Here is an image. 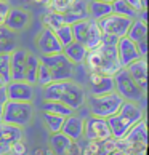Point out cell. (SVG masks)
Returning <instances> with one entry per match:
<instances>
[{
  "label": "cell",
  "mask_w": 149,
  "mask_h": 155,
  "mask_svg": "<svg viewBox=\"0 0 149 155\" xmlns=\"http://www.w3.org/2000/svg\"><path fill=\"white\" fill-rule=\"evenodd\" d=\"M43 97L51 101H59L74 112L82 109L87 101V91L80 83L74 80H61V82H51L43 87Z\"/></svg>",
  "instance_id": "cell-1"
},
{
  "label": "cell",
  "mask_w": 149,
  "mask_h": 155,
  "mask_svg": "<svg viewBox=\"0 0 149 155\" xmlns=\"http://www.w3.org/2000/svg\"><path fill=\"white\" fill-rule=\"evenodd\" d=\"M141 120H144V110L138 102L124 101L119 112L107 118V125L111 130V136L114 139H120L128 133V130Z\"/></svg>",
  "instance_id": "cell-2"
},
{
  "label": "cell",
  "mask_w": 149,
  "mask_h": 155,
  "mask_svg": "<svg viewBox=\"0 0 149 155\" xmlns=\"http://www.w3.org/2000/svg\"><path fill=\"white\" fill-rule=\"evenodd\" d=\"M83 62L87 66L88 72L107 74V75H114L122 67L119 62L116 47L114 45H104V43H101L100 47L93 50H88Z\"/></svg>",
  "instance_id": "cell-3"
},
{
  "label": "cell",
  "mask_w": 149,
  "mask_h": 155,
  "mask_svg": "<svg viewBox=\"0 0 149 155\" xmlns=\"http://www.w3.org/2000/svg\"><path fill=\"white\" fill-rule=\"evenodd\" d=\"M124 101L125 99L117 91H111V93H104V94H90L87 96L85 102L88 104L91 115H96L101 118H109L114 114L119 112Z\"/></svg>",
  "instance_id": "cell-4"
},
{
  "label": "cell",
  "mask_w": 149,
  "mask_h": 155,
  "mask_svg": "<svg viewBox=\"0 0 149 155\" xmlns=\"http://www.w3.org/2000/svg\"><path fill=\"white\" fill-rule=\"evenodd\" d=\"M34 118V106L32 102H21V101H11L8 99L3 104L2 122L26 128L29 126Z\"/></svg>",
  "instance_id": "cell-5"
},
{
  "label": "cell",
  "mask_w": 149,
  "mask_h": 155,
  "mask_svg": "<svg viewBox=\"0 0 149 155\" xmlns=\"http://www.w3.org/2000/svg\"><path fill=\"white\" fill-rule=\"evenodd\" d=\"M114 78V91L124 97L125 101H133V102H140L146 97V93L143 91L125 67H120L119 71L112 75Z\"/></svg>",
  "instance_id": "cell-6"
},
{
  "label": "cell",
  "mask_w": 149,
  "mask_h": 155,
  "mask_svg": "<svg viewBox=\"0 0 149 155\" xmlns=\"http://www.w3.org/2000/svg\"><path fill=\"white\" fill-rule=\"evenodd\" d=\"M40 62L43 66H47V69L51 74L53 82H61V80H71L74 74V66L72 62L63 54V51L53 54H40Z\"/></svg>",
  "instance_id": "cell-7"
},
{
  "label": "cell",
  "mask_w": 149,
  "mask_h": 155,
  "mask_svg": "<svg viewBox=\"0 0 149 155\" xmlns=\"http://www.w3.org/2000/svg\"><path fill=\"white\" fill-rule=\"evenodd\" d=\"M130 18H125V16H120L117 13H109L107 16H104V18H101L98 22L100 29L103 34H109V35H116V37H124L127 35L128 32V27L131 24Z\"/></svg>",
  "instance_id": "cell-8"
},
{
  "label": "cell",
  "mask_w": 149,
  "mask_h": 155,
  "mask_svg": "<svg viewBox=\"0 0 149 155\" xmlns=\"http://www.w3.org/2000/svg\"><path fill=\"white\" fill-rule=\"evenodd\" d=\"M107 137H112L109 125H107V118H101L90 114L83 123V139L104 141Z\"/></svg>",
  "instance_id": "cell-9"
},
{
  "label": "cell",
  "mask_w": 149,
  "mask_h": 155,
  "mask_svg": "<svg viewBox=\"0 0 149 155\" xmlns=\"http://www.w3.org/2000/svg\"><path fill=\"white\" fill-rule=\"evenodd\" d=\"M7 96L11 101H21V102H32L34 101V85L27 83L26 80H10L5 83Z\"/></svg>",
  "instance_id": "cell-10"
},
{
  "label": "cell",
  "mask_w": 149,
  "mask_h": 155,
  "mask_svg": "<svg viewBox=\"0 0 149 155\" xmlns=\"http://www.w3.org/2000/svg\"><path fill=\"white\" fill-rule=\"evenodd\" d=\"M116 50H117V56H119V62L122 67H127L130 62H133V61L141 58L138 45H136L131 38H128L127 35L120 37L117 40Z\"/></svg>",
  "instance_id": "cell-11"
},
{
  "label": "cell",
  "mask_w": 149,
  "mask_h": 155,
  "mask_svg": "<svg viewBox=\"0 0 149 155\" xmlns=\"http://www.w3.org/2000/svg\"><path fill=\"white\" fill-rule=\"evenodd\" d=\"M114 150H117L114 137H107L104 141L85 139V144L80 146V155H111Z\"/></svg>",
  "instance_id": "cell-12"
},
{
  "label": "cell",
  "mask_w": 149,
  "mask_h": 155,
  "mask_svg": "<svg viewBox=\"0 0 149 155\" xmlns=\"http://www.w3.org/2000/svg\"><path fill=\"white\" fill-rule=\"evenodd\" d=\"M31 24V13L24 8H10L3 26L11 32H21Z\"/></svg>",
  "instance_id": "cell-13"
},
{
  "label": "cell",
  "mask_w": 149,
  "mask_h": 155,
  "mask_svg": "<svg viewBox=\"0 0 149 155\" xmlns=\"http://www.w3.org/2000/svg\"><path fill=\"white\" fill-rule=\"evenodd\" d=\"M36 45H37V50L40 51V54H53V53L63 51V45L56 38L55 32L51 29H47V27H43L39 32V35L36 38Z\"/></svg>",
  "instance_id": "cell-14"
},
{
  "label": "cell",
  "mask_w": 149,
  "mask_h": 155,
  "mask_svg": "<svg viewBox=\"0 0 149 155\" xmlns=\"http://www.w3.org/2000/svg\"><path fill=\"white\" fill-rule=\"evenodd\" d=\"M24 136V131L19 126L0 122V155H8L11 144Z\"/></svg>",
  "instance_id": "cell-15"
},
{
  "label": "cell",
  "mask_w": 149,
  "mask_h": 155,
  "mask_svg": "<svg viewBox=\"0 0 149 155\" xmlns=\"http://www.w3.org/2000/svg\"><path fill=\"white\" fill-rule=\"evenodd\" d=\"M87 82L90 94H104L114 91V78L112 75H107V74L88 72Z\"/></svg>",
  "instance_id": "cell-16"
},
{
  "label": "cell",
  "mask_w": 149,
  "mask_h": 155,
  "mask_svg": "<svg viewBox=\"0 0 149 155\" xmlns=\"http://www.w3.org/2000/svg\"><path fill=\"white\" fill-rule=\"evenodd\" d=\"M127 37L131 38L136 45H138V50H140L141 56L147 54V22L146 21H141L138 18L131 21V24L128 27V32H127Z\"/></svg>",
  "instance_id": "cell-17"
},
{
  "label": "cell",
  "mask_w": 149,
  "mask_h": 155,
  "mask_svg": "<svg viewBox=\"0 0 149 155\" xmlns=\"http://www.w3.org/2000/svg\"><path fill=\"white\" fill-rule=\"evenodd\" d=\"M125 69L128 71L131 78L136 82V85L146 93V90H147V61H146V56H141L140 59L130 62Z\"/></svg>",
  "instance_id": "cell-18"
},
{
  "label": "cell",
  "mask_w": 149,
  "mask_h": 155,
  "mask_svg": "<svg viewBox=\"0 0 149 155\" xmlns=\"http://www.w3.org/2000/svg\"><path fill=\"white\" fill-rule=\"evenodd\" d=\"M26 54L27 51L18 47L13 51H10V78L11 80H24Z\"/></svg>",
  "instance_id": "cell-19"
},
{
  "label": "cell",
  "mask_w": 149,
  "mask_h": 155,
  "mask_svg": "<svg viewBox=\"0 0 149 155\" xmlns=\"http://www.w3.org/2000/svg\"><path fill=\"white\" fill-rule=\"evenodd\" d=\"M83 123H85V118L71 114V115H67L64 118L61 133L66 134L67 137H71L72 141H80L83 139Z\"/></svg>",
  "instance_id": "cell-20"
},
{
  "label": "cell",
  "mask_w": 149,
  "mask_h": 155,
  "mask_svg": "<svg viewBox=\"0 0 149 155\" xmlns=\"http://www.w3.org/2000/svg\"><path fill=\"white\" fill-rule=\"evenodd\" d=\"M63 18H64L66 24H74L77 21L87 19V0H76L66 11H63Z\"/></svg>",
  "instance_id": "cell-21"
},
{
  "label": "cell",
  "mask_w": 149,
  "mask_h": 155,
  "mask_svg": "<svg viewBox=\"0 0 149 155\" xmlns=\"http://www.w3.org/2000/svg\"><path fill=\"white\" fill-rule=\"evenodd\" d=\"M74 142L76 141H72L71 137H67L66 134H63L59 131V133L51 134L50 144H51V150H53L55 155H71Z\"/></svg>",
  "instance_id": "cell-22"
},
{
  "label": "cell",
  "mask_w": 149,
  "mask_h": 155,
  "mask_svg": "<svg viewBox=\"0 0 149 155\" xmlns=\"http://www.w3.org/2000/svg\"><path fill=\"white\" fill-rule=\"evenodd\" d=\"M87 53H88V50L85 48V45L76 42V40H72L69 45L63 47V54H64L72 64H83Z\"/></svg>",
  "instance_id": "cell-23"
},
{
  "label": "cell",
  "mask_w": 149,
  "mask_h": 155,
  "mask_svg": "<svg viewBox=\"0 0 149 155\" xmlns=\"http://www.w3.org/2000/svg\"><path fill=\"white\" fill-rule=\"evenodd\" d=\"M87 13L90 19L100 21L101 18L112 13V7L109 2H103V0H87Z\"/></svg>",
  "instance_id": "cell-24"
},
{
  "label": "cell",
  "mask_w": 149,
  "mask_h": 155,
  "mask_svg": "<svg viewBox=\"0 0 149 155\" xmlns=\"http://www.w3.org/2000/svg\"><path fill=\"white\" fill-rule=\"evenodd\" d=\"M39 66H40V56H36L34 53H29V51H27L26 67H24V80L27 83L36 85V77H37Z\"/></svg>",
  "instance_id": "cell-25"
},
{
  "label": "cell",
  "mask_w": 149,
  "mask_h": 155,
  "mask_svg": "<svg viewBox=\"0 0 149 155\" xmlns=\"http://www.w3.org/2000/svg\"><path fill=\"white\" fill-rule=\"evenodd\" d=\"M42 112H50V114H56L61 117H67L74 114L71 107H67L66 104H63L59 101H51V99H45L42 104Z\"/></svg>",
  "instance_id": "cell-26"
},
{
  "label": "cell",
  "mask_w": 149,
  "mask_h": 155,
  "mask_svg": "<svg viewBox=\"0 0 149 155\" xmlns=\"http://www.w3.org/2000/svg\"><path fill=\"white\" fill-rule=\"evenodd\" d=\"M16 48V35L5 26H0V53H10Z\"/></svg>",
  "instance_id": "cell-27"
},
{
  "label": "cell",
  "mask_w": 149,
  "mask_h": 155,
  "mask_svg": "<svg viewBox=\"0 0 149 155\" xmlns=\"http://www.w3.org/2000/svg\"><path fill=\"white\" fill-rule=\"evenodd\" d=\"M101 37H103V32L100 29L98 22L90 19V29H88V35L87 40H85V48L87 50H93L96 47L101 45Z\"/></svg>",
  "instance_id": "cell-28"
},
{
  "label": "cell",
  "mask_w": 149,
  "mask_h": 155,
  "mask_svg": "<svg viewBox=\"0 0 149 155\" xmlns=\"http://www.w3.org/2000/svg\"><path fill=\"white\" fill-rule=\"evenodd\" d=\"M64 118L66 117H61V115H56V114H50V112H42V120H43V125L51 134L55 133H59L61 128H63V123H64Z\"/></svg>",
  "instance_id": "cell-29"
},
{
  "label": "cell",
  "mask_w": 149,
  "mask_h": 155,
  "mask_svg": "<svg viewBox=\"0 0 149 155\" xmlns=\"http://www.w3.org/2000/svg\"><path fill=\"white\" fill-rule=\"evenodd\" d=\"M42 24L43 27L51 31H56L59 26L64 24V18H63V13L59 11H55V10H47L42 16Z\"/></svg>",
  "instance_id": "cell-30"
},
{
  "label": "cell",
  "mask_w": 149,
  "mask_h": 155,
  "mask_svg": "<svg viewBox=\"0 0 149 155\" xmlns=\"http://www.w3.org/2000/svg\"><path fill=\"white\" fill-rule=\"evenodd\" d=\"M71 27H72L74 40L85 45V40H87V35H88V29H90V18L74 22V24H71Z\"/></svg>",
  "instance_id": "cell-31"
},
{
  "label": "cell",
  "mask_w": 149,
  "mask_h": 155,
  "mask_svg": "<svg viewBox=\"0 0 149 155\" xmlns=\"http://www.w3.org/2000/svg\"><path fill=\"white\" fill-rule=\"evenodd\" d=\"M111 7H112V13H117V15L130 18V19L138 18V11H135L125 0H114V2H111Z\"/></svg>",
  "instance_id": "cell-32"
},
{
  "label": "cell",
  "mask_w": 149,
  "mask_h": 155,
  "mask_svg": "<svg viewBox=\"0 0 149 155\" xmlns=\"http://www.w3.org/2000/svg\"><path fill=\"white\" fill-rule=\"evenodd\" d=\"M55 32V35H56V38L59 40V43L63 45V47H66V45H69L72 40H74V34H72V27H71V24H63V26H59L56 31H53Z\"/></svg>",
  "instance_id": "cell-33"
},
{
  "label": "cell",
  "mask_w": 149,
  "mask_h": 155,
  "mask_svg": "<svg viewBox=\"0 0 149 155\" xmlns=\"http://www.w3.org/2000/svg\"><path fill=\"white\" fill-rule=\"evenodd\" d=\"M53 82V78H51V74L50 71L47 69V66H43L42 62H40L39 66V71H37V77H36V85H39V87H47L48 83Z\"/></svg>",
  "instance_id": "cell-34"
},
{
  "label": "cell",
  "mask_w": 149,
  "mask_h": 155,
  "mask_svg": "<svg viewBox=\"0 0 149 155\" xmlns=\"http://www.w3.org/2000/svg\"><path fill=\"white\" fill-rule=\"evenodd\" d=\"M0 77L5 83L10 82V53H0Z\"/></svg>",
  "instance_id": "cell-35"
},
{
  "label": "cell",
  "mask_w": 149,
  "mask_h": 155,
  "mask_svg": "<svg viewBox=\"0 0 149 155\" xmlns=\"http://www.w3.org/2000/svg\"><path fill=\"white\" fill-rule=\"evenodd\" d=\"M27 152H29V146H27V141L24 136L19 137L18 141H15L11 144L10 155H27Z\"/></svg>",
  "instance_id": "cell-36"
},
{
  "label": "cell",
  "mask_w": 149,
  "mask_h": 155,
  "mask_svg": "<svg viewBox=\"0 0 149 155\" xmlns=\"http://www.w3.org/2000/svg\"><path fill=\"white\" fill-rule=\"evenodd\" d=\"M74 2H76V0H51L50 7L47 10H55V11L63 13V11H66Z\"/></svg>",
  "instance_id": "cell-37"
},
{
  "label": "cell",
  "mask_w": 149,
  "mask_h": 155,
  "mask_svg": "<svg viewBox=\"0 0 149 155\" xmlns=\"http://www.w3.org/2000/svg\"><path fill=\"white\" fill-rule=\"evenodd\" d=\"M8 10H10L8 2H0V26H3L5 18H7V15H8Z\"/></svg>",
  "instance_id": "cell-38"
},
{
  "label": "cell",
  "mask_w": 149,
  "mask_h": 155,
  "mask_svg": "<svg viewBox=\"0 0 149 155\" xmlns=\"http://www.w3.org/2000/svg\"><path fill=\"white\" fill-rule=\"evenodd\" d=\"M125 2H127L135 11H138V13L144 10V8H143V5H141V0H125Z\"/></svg>",
  "instance_id": "cell-39"
},
{
  "label": "cell",
  "mask_w": 149,
  "mask_h": 155,
  "mask_svg": "<svg viewBox=\"0 0 149 155\" xmlns=\"http://www.w3.org/2000/svg\"><path fill=\"white\" fill-rule=\"evenodd\" d=\"M7 101H8V96H7V88H5V85H0V106H3Z\"/></svg>",
  "instance_id": "cell-40"
},
{
  "label": "cell",
  "mask_w": 149,
  "mask_h": 155,
  "mask_svg": "<svg viewBox=\"0 0 149 155\" xmlns=\"http://www.w3.org/2000/svg\"><path fill=\"white\" fill-rule=\"evenodd\" d=\"M111 155H131L130 152H125V150H114Z\"/></svg>",
  "instance_id": "cell-41"
},
{
  "label": "cell",
  "mask_w": 149,
  "mask_h": 155,
  "mask_svg": "<svg viewBox=\"0 0 149 155\" xmlns=\"http://www.w3.org/2000/svg\"><path fill=\"white\" fill-rule=\"evenodd\" d=\"M2 114H3V106H0V122H2Z\"/></svg>",
  "instance_id": "cell-42"
},
{
  "label": "cell",
  "mask_w": 149,
  "mask_h": 155,
  "mask_svg": "<svg viewBox=\"0 0 149 155\" xmlns=\"http://www.w3.org/2000/svg\"><path fill=\"white\" fill-rule=\"evenodd\" d=\"M0 85H5V80H3L2 77H0Z\"/></svg>",
  "instance_id": "cell-43"
},
{
  "label": "cell",
  "mask_w": 149,
  "mask_h": 155,
  "mask_svg": "<svg viewBox=\"0 0 149 155\" xmlns=\"http://www.w3.org/2000/svg\"><path fill=\"white\" fill-rule=\"evenodd\" d=\"M103 2H109L111 3V2H114V0H103Z\"/></svg>",
  "instance_id": "cell-44"
},
{
  "label": "cell",
  "mask_w": 149,
  "mask_h": 155,
  "mask_svg": "<svg viewBox=\"0 0 149 155\" xmlns=\"http://www.w3.org/2000/svg\"><path fill=\"white\" fill-rule=\"evenodd\" d=\"M47 155H55V153H53V150H51V152H50V153H47Z\"/></svg>",
  "instance_id": "cell-45"
},
{
  "label": "cell",
  "mask_w": 149,
  "mask_h": 155,
  "mask_svg": "<svg viewBox=\"0 0 149 155\" xmlns=\"http://www.w3.org/2000/svg\"><path fill=\"white\" fill-rule=\"evenodd\" d=\"M0 2H8V0H0Z\"/></svg>",
  "instance_id": "cell-46"
},
{
  "label": "cell",
  "mask_w": 149,
  "mask_h": 155,
  "mask_svg": "<svg viewBox=\"0 0 149 155\" xmlns=\"http://www.w3.org/2000/svg\"><path fill=\"white\" fill-rule=\"evenodd\" d=\"M8 155H10V153H8Z\"/></svg>",
  "instance_id": "cell-47"
}]
</instances>
